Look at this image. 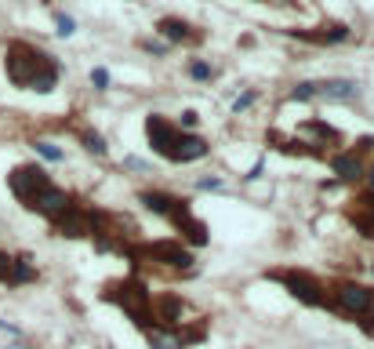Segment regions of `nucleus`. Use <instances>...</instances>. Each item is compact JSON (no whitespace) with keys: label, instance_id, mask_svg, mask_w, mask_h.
I'll return each mask as SVG.
<instances>
[{"label":"nucleus","instance_id":"obj_18","mask_svg":"<svg viewBox=\"0 0 374 349\" xmlns=\"http://www.w3.org/2000/svg\"><path fill=\"white\" fill-rule=\"evenodd\" d=\"M320 99L352 102V99H356V84H352V81H320Z\"/></svg>","mask_w":374,"mask_h":349},{"label":"nucleus","instance_id":"obj_25","mask_svg":"<svg viewBox=\"0 0 374 349\" xmlns=\"http://www.w3.org/2000/svg\"><path fill=\"white\" fill-rule=\"evenodd\" d=\"M55 26H58V37H73V29H76V22L70 19V15H55Z\"/></svg>","mask_w":374,"mask_h":349},{"label":"nucleus","instance_id":"obj_28","mask_svg":"<svg viewBox=\"0 0 374 349\" xmlns=\"http://www.w3.org/2000/svg\"><path fill=\"white\" fill-rule=\"evenodd\" d=\"M197 189H204V193H215V189H225V179H215V174H211V179H200L197 182Z\"/></svg>","mask_w":374,"mask_h":349},{"label":"nucleus","instance_id":"obj_34","mask_svg":"<svg viewBox=\"0 0 374 349\" xmlns=\"http://www.w3.org/2000/svg\"><path fill=\"white\" fill-rule=\"evenodd\" d=\"M371 277H374V262H371Z\"/></svg>","mask_w":374,"mask_h":349},{"label":"nucleus","instance_id":"obj_5","mask_svg":"<svg viewBox=\"0 0 374 349\" xmlns=\"http://www.w3.org/2000/svg\"><path fill=\"white\" fill-rule=\"evenodd\" d=\"M127 259H131L135 266H153L160 269V273H193V255L182 247V244H174V241H149V244H138L127 251Z\"/></svg>","mask_w":374,"mask_h":349},{"label":"nucleus","instance_id":"obj_20","mask_svg":"<svg viewBox=\"0 0 374 349\" xmlns=\"http://www.w3.org/2000/svg\"><path fill=\"white\" fill-rule=\"evenodd\" d=\"M37 280V269H33V259L29 255H19L11 262V277H8V284H33Z\"/></svg>","mask_w":374,"mask_h":349},{"label":"nucleus","instance_id":"obj_2","mask_svg":"<svg viewBox=\"0 0 374 349\" xmlns=\"http://www.w3.org/2000/svg\"><path fill=\"white\" fill-rule=\"evenodd\" d=\"M145 138H149V146H153L156 156L174 161V164H193V161H204V156L211 153V146L200 135L178 131V124H171L168 117H160V113L145 117Z\"/></svg>","mask_w":374,"mask_h":349},{"label":"nucleus","instance_id":"obj_6","mask_svg":"<svg viewBox=\"0 0 374 349\" xmlns=\"http://www.w3.org/2000/svg\"><path fill=\"white\" fill-rule=\"evenodd\" d=\"M327 309L338 316L360 320V316H367L374 309V291L364 288V284H356V280H338L327 288Z\"/></svg>","mask_w":374,"mask_h":349},{"label":"nucleus","instance_id":"obj_16","mask_svg":"<svg viewBox=\"0 0 374 349\" xmlns=\"http://www.w3.org/2000/svg\"><path fill=\"white\" fill-rule=\"evenodd\" d=\"M269 142H273V149H280L287 156H313V161H327V153H323L320 146H309V142H302V138H280L276 131H269Z\"/></svg>","mask_w":374,"mask_h":349},{"label":"nucleus","instance_id":"obj_30","mask_svg":"<svg viewBox=\"0 0 374 349\" xmlns=\"http://www.w3.org/2000/svg\"><path fill=\"white\" fill-rule=\"evenodd\" d=\"M11 262H15V259L0 251V280H4V284H8V277H11Z\"/></svg>","mask_w":374,"mask_h":349},{"label":"nucleus","instance_id":"obj_8","mask_svg":"<svg viewBox=\"0 0 374 349\" xmlns=\"http://www.w3.org/2000/svg\"><path fill=\"white\" fill-rule=\"evenodd\" d=\"M8 186H11V193H15V200L19 204H33L47 186H55L51 182V174H47L44 168H37V164H19L11 174H8Z\"/></svg>","mask_w":374,"mask_h":349},{"label":"nucleus","instance_id":"obj_9","mask_svg":"<svg viewBox=\"0 0 374 349\" xmlns=\"http://www.w3.org/2000/svg\"><path fill=\"white\" fill-rule=\"evenodd\" d=\"M95 208H88V204H80V200H73V208L66 211V215H58L51 226H55V233L58 236H66V241H80V236H91V229H95Z\"/></svg>","mask_w":374,"mask_h":349},{"label":"nucleus","instance_id":"obj_24","mask_svg":"<svg viewBox=\"0 0 374 349\" xmlns=\"http://www.w3.org/2000/svg\"><path fill=\"white\" fill-rule=\"evenodd\" d=\"M197 124H200V113H197V109H186V113L182 117H178V131H193V128H197Z\"/></svg>","mask_w":374,"mask_h":349},{"label":"nucleus","instance_id":"obj_19","mask_svg":"<svg viewBox=\"0 0 374 349\" xmlns=\"http://www.w3.org/2000/svg\"><path fill=\"white\" fill-rule=\"evenodd\" d=\"M298 40H313V44H341V40H349V26L345 22H338V26H327L323 33H295Z\"/></svg>","mask_w":374,"mask_h":349},{"label":"nucleus","instance_id":"obj_33","mask_svg":"<svg viewBox=\"0 0 374 349\" xmlns=\"http://www.w3.org/2000/svg\"><path fill=\"white\" fill-rule=\"evenodd\" d=\"M360 331H364V335H374V309L367 316H360Z\"/></svg>","mask_w":374,"mask_h":349},{"label":"nucleus","instance_id":"obj_4","mask_svg":"<svg viewBox=\"0 0 374 349\" xmlns=\"http://www.w3.org/2000/svg\"><path fill=\"white\" fill-rule=\"evenodd\" d=\"M99 298H102V302L120 306L135 327H142V331L153 327V295H149V288H145L138 277H124V280L106 284Z\"/></svg>","mask_w":374,"mask_h":349},{"label":"nucleus","instance_id":"obj_7","mask_svg":"<svg viewBox=\"0 0 374 349\" xmlns=\"http://www.w3.org/2000/svg\"><path fill=\"white\" fill-rule=\"evenodd\" d=\"M266 277L276 280V284H284V291H291L302 306L327 309V284L316 280L313 273H305V269H269Z\"/></svg>","mask_w":374,"mask_h":349},{"label":"nucleus","instance_id":"obj_1","mask_svg":"<svg viewBox=\"0 0 374 349\" xmlns=\"http://www.w3.org/2000/svg\"><path fill=\"white\" fill-rule=\"evenodd\" d=\"M4 70H8V81H11V84L29 88V91H37V95L55 91L58 73H62L58 62L47 55V51H40L37 44H29V40H11V44H8Z\"/></svg>","mask_w":374,"mask_h":349},{"label":"nucleus","instance_id":"obj_15","mask_svg":"<svg viewBox=\"0 0 374 349\" xmlns=\"http://www.w3.org/2000/svg\"><path fill=\"white\" fill-rule=\"evenodd\" d=\"M145 339H149L153 349H186L189 346L186 327H160V324H153L149 331H145Z\"/></svg>","mask_w":374,"mask_h":349},{"label":"nucleus","instance_id":"obj_14","mask_svg":"<svg viewBox=\"0 0 374 349\" xmlns=\"http://www.w3.org/2000/svg\"><path fill=\"white\" fill-rule=\"evenodd\" d=\"M349 222H352V226L360 229L364 236H374V193H364V197L352 200Z\"/></svg>","mask_w":374,"mask_h":349},{"label":"nucleus","instance_id":"obj_12","mask_svg":"<svg viewBox=\"0 0 374 349\" xmlns=\"http://www.w3.org/2000/svg\"><path fill=\"white\" fill-rule=\"evenodd\" d=\"M182 316H186L182 295L164 291L160 298H153V324H160V327H182Z\"/></svg>","mask_w":374,"mask_h":349},{"label":"nucleus","instance_id":"obj_17","mask_svg":"<svg viewBox=\"0 0 374 349\" xmlns=\"http://www.w3.org/2000/svg\"><path fill=\"white\" fill-rule=\"evenodd\" d=\"M302 131H305V135H313V146H338V142H341V131H338V128H331V124H327V120H320V117H313Z\"/></svg>","mask_w":374,"mask_h":349},{"label":"nucleus","instance_id":"obj_3","mask_svg":"<svg viewBox=\"0 0 374 349\" xmlns=\"http://www.w3.org/2000/svg\"><path fill=\"white\" fill-rule=\"evenodd\" d=\"M138 204L142 208H149L153 215H160V218H168L171 226L186 236L189 244H197V247H204L211 236H207V222H200V218H193V211H189V200H182V197H171V193H160V189H145V193H138Z\"/></svg>","mask_w":374,"mask_h":349},{"label":"nucleus","instance_id":"obj_13","mask_svg":"<svg viewBox=\"0 0 374 349\" xmlns=\"http://www.w3.org/2000/svg\"><path fill=\"white\" fill-rule=\"evenodd\" d=\"M156 33L164 37V44H200L204 33L197 26H189L186 19H160L156 22Z\"/></svg>","mask_w":374,"mask_h":349},{"label":"nucleus","instance_id":"obj_11","mask_svg":"<svg viewBox=\"0 0 374 349\" xmlns=\"http://www.w3.org/2000/svg\"><path fill=\"white\" fill-rule=\"evenodd\" d=\"M73 208V197L66 193V189H58V186H47L44 193L29 204V211H37V215H44L47 222H55L58 215H66Z\"/></svg>","mask_w":374,"mask_h":349},{"label":"nucleus","instance_id":"obj_10","mask_svg":"<svg viewBox=\"0 0 374 349\" xmlns=\"http://www.w3.org/2000/svg\"><path fill=\"white\" fill-rule=\"evenodd\" d=\"M327 161H331V168L338 174V182H360V179H367V156L356 149V146L327 156Z\"/></svg>","mask_w":374,"mask_h":349},{"label":"nucleus","instance_id":"obj_29","mask_svg":"<svg viewBox=\"0 0 374 349\" xmlns=\"http://www.w3.org/2000/svg\"><path fill=\"white\" fill-rule=\"evenodd\" d=\"M142 47L149 55H168V44H160V40H142Z\"/></svg>","mask_w":374,"mask_h":349},{"label":"nucleus","instance_id":"obj_32","mask_svg":"<svg viewBox=\"0 0 374 349\" xmlns=\"http://www.w3.org/2000/svg\"><path fill=\"white\" fill-rule=\"evenodd\" d=\"M251 102H254V91H243V95H240V99L233 102V109H236V113H240V109H247Z\"/></svg>","mask_w":374,"mask_h":349},{"label":"nucleus","instance_id":"obj_27","mask_svg":"<svg viewBox=\"0 0 374 349\" xmlns=\"http://www.w3.org/2000/svg\"><path fill=\"white\" fill-rule=\"evenodd\" d=\"M91 84L99 88V91H106V88H109V70H102V66L91 70Z\"/></svg>","mask_w":374,"mask_h":349},{"label":"nucleus","instance_id":"obj_31","mask_svg":"<svg viewBox=\"0 0 374 349\" xmlns=\"http://www.w3.org/2000/svg\"><path fill=\"white\" fill-rule=\"evenodd\" d=\"M124 168H127V171H149V164H145L142 156H127V161H124Z\"/></svg>","mask_w":374,"mask_h":349},{"label":"nucleus","instance_id":"obj_26","mask_svg":"<svg viewBox=\"0 0 374 349\" xmlns=\"http://www.w3.org/2000/svg\"><path fill=\"white\" fill-rule=\"evenodd\" d=\"M37 153H40V156H47V161H62V149H58V146H51V142H37Z\"/></svg>","mask_w":374,"mask_h":349},{"label":"nucleus","instance_id":"obj_23","mask_svg":"<svg viewBox=\"0 0 374 349\" xmlns=\"http://www.w3.org/2000/svg\"><path fill=\"white\" fill-rule=\"evenodd\" d=\"M186 70H189V76H193V81H211V76H215V70H211L207 62H200V58H193Z\"/></svg>","mask_w":374,"mask_h":349},{"label":"nucleus","instance_id":"obj_22","mask_svg":"<svg viewBox=\"0 0 374 349\" xmlns=\"http://www.w3.org/2000/svg\"><path fill=\"white\" fill-rule=\"evenodd\" d=\"M291 99H295V102H313V99H320V81H302V84H295Z\"/></svg>","mask_w":374,"mask_h":349},{"label":"nucleus","instance_id":"obj_21","mask_svg":"<svg viewBox=\"0 0 374 349\" xmlns=\"http://www.w3.org/2000/svg\"><path fill=\"white\" fill-rule=\"evenodd\" d=\"M76 138H80V146H84L88 153L106 156V138H102L99 131H91V128H76Z\"/></svg>","mask_w":374,"mask_h":349}]
</instances>
